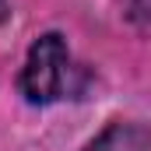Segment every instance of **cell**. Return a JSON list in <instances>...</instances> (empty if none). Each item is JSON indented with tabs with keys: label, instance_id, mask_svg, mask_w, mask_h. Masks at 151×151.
I'll return each instance as SVG.
<instances>
[{
	"label": "cell",
	"instance_id": "6da1fadb",
	"mask_svg": "<svg viewBox=\"0 0 151 151\" xmlns=\"http://www.w3.org/2000/svg\"><path fill=\"white\" fill-rule=\"evenodd\" d=\"M70 84V53L56 32H46L32 42L28 60L21 67V95L32 106H49L67 95Z\"/></svg>",
	"mask_w": 151,
	"mask_h": 151
},
{
	"label": "cell",
	"instance_id": "7a4b0ae2",
	"mask_svg": "<svg viewBox=\"0 0 151 151\" xmlns=\"http://www.w3.org/2000/svg\"><path fill=\"white\" fill-rule=\"evenodd\" d=\"M84 151H151V130L141 123H109Z\"/></svg>",
	"mask_w": 151,
	"mask_h": 151
},
{
	"label": "cell",
	"instance_id": "3957f363",
	"mask_svg": "<svg viewBox=\"0 0 151 151\" xmlns=\"http://www.w3.org/2000/svg\"><path fill=\"white\" fill-rule=\"evenodd\" d=\"M127 4V18L141 28H151V0H123Z\"/></svg>",
	"mask_w": 151,
	"mask_h": 151
}]
</instances>
